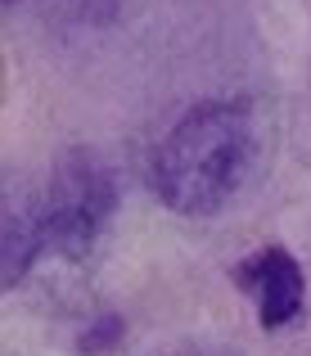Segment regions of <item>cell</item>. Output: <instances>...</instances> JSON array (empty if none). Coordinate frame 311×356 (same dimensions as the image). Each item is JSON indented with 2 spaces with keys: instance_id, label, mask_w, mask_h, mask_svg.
I'll return each mask as SVG.
<instances>
[{
  "instance_id": "6da1fadb",
  "label": "cell",
  "mask_w": 311,
  "mask_h": 356,
  "mask_svg": "<svg viewBox=\"0 0 311 356\" xmlns=\"http://www.w3.org/2000/svg\"><path fill=\"white\" fill-rule=\"evenodd\" d=\"M253 158L248 118L230 104H199L172 127L154 158V190L172 212L207 217L234 190Z\"/></svg>"
},
{
  "instance_id": "7a4b0ae2",
  "label": "cell",
  "mask_w": 311,
  "mask_h": 356,
  "mask_svg": "<svg viewBox=\"0 0 311 356\" xmlns=\"http://www.w3.org/2000/svg\"><path fill=\"white\" fill-rule=\"evenodd\" d=\"M118 208V185H113L109 167L86 149H72L59 167H54L50 203H45V243L63 252V257L81 261L90 252L104 221Z\"/></svg>"
},
{
  "instance_id": "3957f363",
  "label": "cell",
  "mask_w": 311,
  "mask_h": 356,
  "mask_svg": "<svg viewBox=\"0 0 311 356\" xmlns=\"http://www.w3.org/2000/svg\"><path fill=\"white\" fill-rule=\"evenodd\" d=\"M45 243V203L14 172H0V293L32 270Z\"/></svg>"
},
{
  "instance_id": "277c9868",
  "label": "cell",
  "mask_w": 311,
  "mask_h": 356,
  "mask_svg": "<svg viewBox=\"0 0 311 356\" xmlns=\"http://www.w3.org/2000/svg\"><path fill=\"white\" fill-rule=\"evenodd\" d=\"M234 280L257 289V316H262L266 330L289 325L298 316V307H303V270H298V261L285 248L257 252L248 266L234 270Z\"/></svg>"
},
{
  "instance_id": "5b68a950",
  "label": "cell",
  "mask_w": 311,
  "mask_h": 356,
  "mask_svg": "<svg viewBox=\"0 0 311 356\" xmlns=\"http://www.w3.org/2000/svg\"><path fill=\"white\" fill-rule=\"evenodd\" d=\"M118 343H122V321L118 316H104L99 325H90V330L81 334L77 348H81V356H104L109 348H118Z\"/></svg>"
},
{
  "instance_id": "8992f818",
  "label": "cell",
  "mask_w": 311,
  "mask_h": 356,
  "mask_svg": "<svg viewBox=\"0 0 311 356\" xmlns=\"http://www.w3.org/2000/svg\"><path fill=\"white\" fill-rule=\"evenodd\" d=\"M181 356H225V352H181Z\"/></svg>"
}]
</instances>
